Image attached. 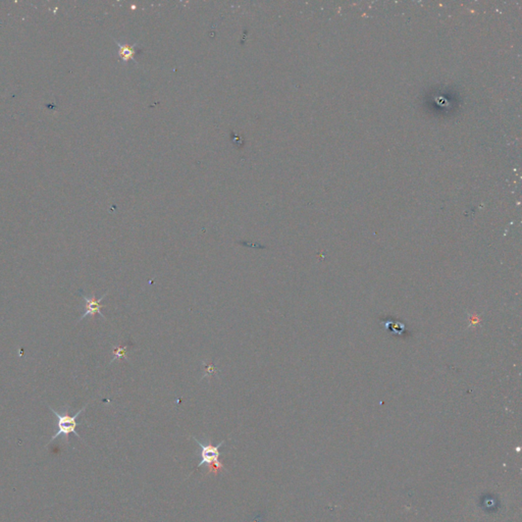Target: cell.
Returning a JSON list of instances; mask_svg holds the SVG:
<instances>
[{"mask_svg":"<svg viewBox=\"0 0 522 522\" xmlns=\"http://www.w3.org/2000/svg\"><path fill=\"white\" fill-rule=\"evenodd\" d=\"M87 405H85L84 407L82 409H80L76 414L74 415H70L68 413V411L64 412V413H61L59 411L54 410L52 407H50L49 406V409L52 411V413L55 415V418H56V422H55V426H56V430H55V433L54 435L52 436L51 440L49 441V444H51L52 442H54L57 438L60 437H64L67 441V443H69V437L71 434H74L76 437H78L79 439H82L81 436L77 433L76 429L77 426L79 425L77 419L78 417L82 414V412H84V410L86 409Z\"/></svg>","mask_w":522,"mask_h":522,"instance_id":"cell-1","label":"cell"},{"mask_svg":"<svg viewBox=\"0 0 522 522\" xmlns=\"http://www.w3.org/2000/svg\"><path fill=\"white\" fill-rule=\"evenodd\" d=\"M193 439L195 440L196 444L200 448L199 455L201 457V460L199 461L197 467L209 466L211 469H213L215 474H217L218 470L224 469L223 465L219 461V458H220V455H221L220 452H219V448L224 444V441H222L221 443H219L216 446H213L211 444H203L198 439H196L195 437H193Z\"/></svg>","mask_w":522,"mask_h":522,"instance_id":"cell-2","label":"cell"},{"mask_svg":"<svg viewBox=\"0 0 522 522\" xmlns=\"http://www.w3.org/2000/svg\"><path fill=\"white\" fill-rule=\"evenodd\" d=\"M80 294L83 298V300L85 301V312L84 314L80 317L79 321H81L82 319H84L85 317L87 316H94L95 314H99L102 318H105V316L102 314L101 312V308L103 307V305L101 304L102 300L106 297L107 295V292L103 294L102 297H100L99 299H96L95 297V294H93L91 297H87L82 291H80Z\"/></svg>","mask_w":522,"mask_h":522,"instance_id":"cell-3","label":"cell"},{"mask_svg":"<svg viewBox=\"0 0 522 522\" xmlns=\"http://www.w3.org/2000/svg\"><path fill=\"white\" fill-rule=\"evenodd\" d=\"M115 42H117V41H115ZM117 43L120 46V55L122 56V59L124 61H128V60L132 59V56L134 54L133 48H131V47L127 46V45H122L119 42H117Z\"/></svg>","mask_w":522,"mask_h":522,"instance_id":"cell-4","label":"cell"},{"mask_svg":"<svg viewBox=\"0 0 522 522\" xmlns=\"http://www.w3.org/2000/svg\"><path fill=\"white\" fill-rule=\"evenodd\" d=\"M126 352H127V346L114 348V350H113V352H112V353H113V358L111 359L110 363H112L114 360H118V359H121V358L128 359Z\"/></svg>","mask_w":522,"mask_h":522,"instance_id":"cell-5","label":"cell"}]
</instances>
